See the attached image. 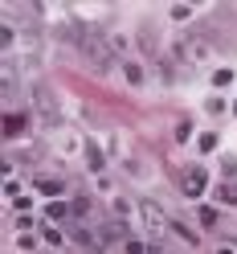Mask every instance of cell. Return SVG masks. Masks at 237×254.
<instances>
[{
    "instance_id": "2",
    "label": "cell",
    "mask_w": 237,
    "mask_h": 254,
    "mask_svg": "<svg viewBox=\"0 0 237 254\" xmlns=\"http://www.w3.org/2000/svg\"><path fill=\"white\" fill-rule=\"evenodd\" d=\"M82 50H86L94 62H98V70L110 66V50H106V41H102V37H82Z\"/></svg>"
},
{
    "instance_id": "6",
    "label": "cell",
    "mask_w": 237,
    "mask_h": 254,
    "mask_svg": "<svg viewBox=\"0 0 237 254\" xmlns=\"http://www.w3.org/2000/svg\"><path fill=\"white\" fill-rule=\"evenodd\" d=\"M66 217H70V205L53 201V205H49V221H66Z\"/></svg>"
},
{
    "instance_id": "5",
    "label": "cell",
    "mask_w": 237,
    "mask_h": 254,
    "mask_svg": "<svg viewBox=\"0 0 237 254\" xmlns=\"http://www.w3.org/2000/svg\"><path fill=\"white\" fill-rule=\"evenodd\" d=\"M25 123H29L25 115H4V135H21V131H25Z\"/></svg>"
},
{
    "instance_id": "4",
    "label": "cell",
    "mask_w": 237,
    "mask_h": 254,
    "mask_svg": "<svg viewBox=\"0 0 237 254\" xmlns=\"http://www.w3.org/2000/svg\"><path fill=\"white\" fill-rule=\"evenodd\" d=\"M217 197H221V205H237V181H221Z\"/></svg>"
},
{
    "instance_id": "3",
    "label": "cell",
    "mask_w": 237,
    "mask_h": 254,
    "mask_svg": "<svg viewBox=\"0 0 237 254\" xmlns=\"http://www.w3.org/2000/svg\"><path fill=\"white\" fill-rule=\"evenodd\" d=\"M37 103H41V115H45V123H53V119H57V111H53V94L45 90V86H37Z\"/></svg>"
},
{
    "instance_id": "9",
    "label": "cell",
    "mask_w": 237,
    "mask_h": 254,
    "mask_svg": "<svg viewBox=\"0 0 237 254\" xmlns=\"http://www.w3.org/2000/svg\"><path fill=\"white\" fill-rule=\"evenodd\" d=\"M37 189H41V193H61L57 181H37Z\"/></svg>"
},
{
    "instance_id": "10",
    "label": "cell",
    "mask_w": 237,
    "mask_h": 254,
    "mask_svg": "<svg viewBox=\"0 0 237 254\" xmlns=\"http://www.w3.org/2000/svg\"><path fill=\"white\" fill-rule=\"evenodd\" d=\"M200 221L204 226H217V209H200Z\"/></svg>"
},
{
    "instance_id": "7",
    "label": "cell",
    "mask_w": 237,
    "mask_h": 254,
    "mask_svg": "<svg viewBox=\"0 0 237 254\" xmlns=\"http://www.w3.org/2000/svg\"><path fill=\"white\" fill-rule=\"evenodd\" d=\"M123 70H127V82H131V86H139V82H143V70H139L135 62H127V66H123Z\"/></svg>"
},
{
    "instance_id": "1",
    "label": "cell",
    "mask_w": 237,
    "mask_h": 254,
    "mask_svg": "<svg viewBox=\"0 0 237 254\" xmlns=\"http://www.w3.org/2000/svg\"><path fill=\"white\" fill-rule=\"evenodd\" d=\"M204 185H209L204 168H184V177H180V189H184V197H200V193H204Z\"/></svg>"
},
{
    "instance_id": "8",
    "label": "cell",
    "mask_w": 237,
    "mask_h": 254,
    "mask_svg": "<svg viewBox=\"0 0 237 254\" xmlns=\"http://www.w3.org/2000/svg\"><path fill=\"white\" fill-rule=\"evenodd\" d=\"M213 82H217V86H229V82H233V70H217Z\"/></svg>"
}]
</instances>
